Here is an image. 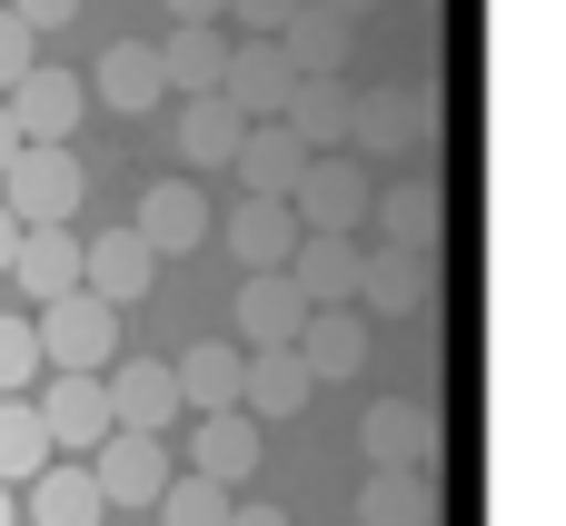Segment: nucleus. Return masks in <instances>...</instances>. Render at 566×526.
<instances>
[{
    "label": "nucleus",
    "instance_id": "13",
    "mask_svg": "<svg viewBox=\"0 0 566 526\" xmlns=\"http://www.w3.org/2000/svg\"><path fill=\"white\" fill-rule=\"evenodd\" d=\"M149 278H159V259H149L129 229H99V239H80V288H90L99 308H129V298H149Z\"/></svg>",
    "mask_w": 566,
    "mask_h": 526
},
{
    "label": "nucleus",
    "instance_id": "16",
    "mask_svg": "<svg viewBox=\"0 0 566 526\" xmlns=\"http://www.w3.org/2000/svg\"><path fill=\"white\" fill-rule=\"evenodd\" d=\"M279 50H289V70H298V80H338V60L358 50V20H348L338 0H308V10L279 30Z\"/></svg>",
    "mask_w": 566,
    "mask_h": 526
},
{
    "label": "nucleus",
    "instance_id": "40",
    "mask_svg": "<svg viewBox=\"0 0 566 526\" xmlns=\"http://www.w3.org/2000/svg\"><path fill=\"white\" fill-rule=\"evenodd\" d=\"M10 159H20V129H10V109H0V169H10Z\"/></svg>",
    "mask_w": 566,
    "mask_h": 526
},
{
    "label": "nucleus",
    "instance_id": "29",
    "mask_svg": "<svg viewBox=\"0 0 566 526\" xmlns=\"http://www.w3.org/2000/svg\"><path fill=\"white\" fill-rule=\"evenodd\" d=\"M239 129H249V119H239L219 90H209V99H179V159H189V169H229Z\"/></svg>",
    "mask_w": 566,
    "mask_h": 526
},
{
    "label": "nucleus",
    "instance_id": "21",
    "mask_svg": "<svg viewBox=\"0 0 566 526\" xmlns=\"http://www.w3.org/2000/svg\"><path fill=\"white\" fill-rule=\"evenodd\" d=\"M229 169L249 179V199H289V189H298V169H308V149H298V139H289L279 119H259V129H239Z\"/></svg>",
    "mask_w": 566,
    "mask_h": 526
},
{
    "label": "nucleus",
    "instance_id": "7",
    "mask_svg": "<svg viewBox=\"0 0 566 526\" xmlns=\"http://www.w3.org/2000/svg\"><path fill=\"white\" fill-rule=\"evenodd\" d=\"M99 408H109V428H129V438H159V428L179 418L169 358H109V368H99Z\"/></svg>",
    "mask_w": 566,
    "mask_h": 526
},
{
    "label": "nucleus",
    "instance_id": "10",
    "mask_svg": "<svg viewBox=\"0 0 566 526\" xmlns=\"http://www.w3.org/2000/svg\"><path fill=\"white\" fill-rule=\"evenodd\" d=\"M30 418H40V438H50V457H90V448L109 438L99 378H50V388L30 398Z\"/></svg>",
    "mask_w": 566,
    "mask_h": 526
},
{
    "label": "nucleus",
    "instance_id": "38",
    "mask_svg": "<svg viewBox=\"0 0 566 526\" xmlns=\"http://www.w3.org/2000/svg\"><path fill=\"white\" fill-rule=\"evenodd\" d=\"M229 526H289V507H269V497H239V507H229Z\"/></svg>",
    "mask_w": 566,
    "mask_h": 526
},
{
    "label": "nucleus",
    "instance_id": "6",
    "mask_svg": "<svg viewBox=\"0 0 566 526\" xmlns=\"http://www.w3.org/2000/svg\"><path fill=\"white\" fill-rule=\"evenodd\" d=\"M289 90H298V70H289V50L279 40H229V70H219V99L259 129V119H289Z\"/></svg>",
    "mask_w": 566,
    "mask_h": 526
},
{
    "label": "nucleus",
    "instance_id": "28",
    "mask_svg": "<svg viewBox=\"0 0 566 526\" xmlns=\"http://www.w3.org/2000/svg\"><path fill=\"white\" fill-rule=\"evenodd\" d=\"M219 70H229V30H169V40H159V80H169L179 99H209Z\"/></svg>",
    "mask_w": 566,
    "mask_h": 526
},
{
    "label": "nucleus",
    "instance_id": "31",
    "mask_svg": "<svg viewBox=\"0 0 566 526\" xmlns=\"http://www.w3.org/2000/svg\"><path fill=\"white\" fill-rule=\"evenodd\" d=\"M50 467V438H40V418H30V398H0V487L20 497L30 477Z\"/></svg>",
    "mask_w": 566,
    "mask_h": 526
},
{
    "label": "nucleus",
    "instance_id": "26",
    "mask_svg": "<svg viewBox=\"0 0 566 526\" xmlns=\"http://www.w3.org/2000/svg\"><path fill=\"white\" fill-rule=\"evenodd\" d=\"M318 388H308V368H298V348H259L249 368H239V408H259V418H298Z\"/></svg>",
    "mask_w": 566,
    "mask_h": 526
},
{
    "label": "nucleus",
    "instance_id": "41",
    "mask_svg": "<svg viewBox=\"0 0 566 526\" xmlns=\"http://www.w3.org/2000/svg\"><path fill=\"white\" fill-rule=\"evenodd\" d=\"M0 526H20V497H10V487H0Z\"/></svg>",
    "mask_w": 566,
    "mask_h": 526
},
{
    "label": "nucleus",
    "instance_id": "22",
    "mask_svg": "<svg viewBox=\"0 0 566 526\" xmlns=\"http://www.w3.org/2000/svg\"><path fill=\"white\" fill-rule=\"evenodd\" d=\"M239 338H199L179 368H169V388H179V408H199V418H219V408H239Z\"/></svg>",
    "mask_w": 566,
    "mask_h": 526
},
{
    "label": "nucleus",
    "instance_id": "4",
    "mask_svg": "<svg viewBox=\"0 0 566 526\" xmlns=\"http://www.w3.org/2000/svg\"><path fill=\"white\" fill-rule=\"evenodd\" d=\"M0 209H10L20 229H70V219H80V159H70V149H20V159L0 169Z\"/></svg>",
    "mask_w": 566,
    "mask_h": 526
},
{
    "label": "nucleus",
    "instance_id": "1",
    "mask_svg": "<svg viewBox=\"0 0 566 526\" xmlns=\"http://www.w3.org/2000/svg\"><path fill=\"white\" fill-rule=\"evenodd\" d=\"M30 338H40V368L50 378H99L119 358V308H99L90 288H70V298H50L30 318Z\"/></svg>",
    "mask_w": 566,
    "mask_h": 526
},
{
    "label": "nucleus",
    "instance_id": "11",
    "mask_svg": "<svg viewBox=\"0 0 566 526\" xmlns=\"http://www.w3.org/2000/svg\"><path fill=\"white\" fill-rule=\"evenodd\" d=\"M129 239H139L149 259H179V249H199V239H209V199H199L189 179H149V199H139V219H129Z\"/></svg>",
    "mask_w": 566,
    "mask_h": 526
},
{
    "label": "nucleus",
    "instance_id": "8",
    "mask_svg": "<svg viewBox=\"0 0 566 526\" xmlns=\"http://www.w3.org/2000/svg\"><path fill=\"white\" fill-rule=\"evenodd\" d=\"M90 487H99V507H159V487H169V448L109 428V438L90 448Z\"/></svg>",
    "mask_w": 566,
    "mask_h": 526
},
{
    "label": "nucleus",
    "instance_id": "15",
    "mask_svg": "<svg viewBox=\"0 0 566 526\" xmlns=\"http://www.w3.org/2000/svg\"><path fill=\"white\" fill-rule=\"evenodd\" d=\"M358 269H368V249H358V239H308V229H298L289 288H298L308 308H358Z\"/></svg>",
    "mask_w": 566,
    "mask_h": 526
},
{
    "label": "nucleus",
    "instance_id": "27",
    "mask_svg": "<svg viewBox=\"0 0 566 526\" xmlns=\"http://www.w3.org/2000/svg\"><path fill=\"white\" fill-rule=\"evenodd\" d=\"M358 526H438V477L368 467V487H358Z\"/></svg>",
    "mask_w": 566,
    "mask_h": 526
},
{
    "label": "nucleus",
    "instance_id": "33",
    "mask_svg": "<svg viewBox=\"0 0 566 526\" xmlns=\"http://www.w3.org/2000/svg\"><path fill=\"white\" fill-rule=\"evenodd\" d=\"M40 388V338H30V318L10 308L0 318V398H30Z\"/></svg>",
    "mask_w": 566,
    "mask_h": 526
},
{
    "label": "nucleus",
    "instance_id": "9",
    "mask_svg": "<svg viewBox=\"0 0 566 526\" xmlns=\"http://www.w3.org/2000/svg\"><path fill=\"white\" fill-rule=\"evenodd\" d=\"M229 328H239V358H259V348H298V328H308V298L289 288V269H279V278H239V308H229Z\"/></svg>",
    "mask_w": 566,
    "mask_h": 526
},
{
    "label": "nucleus",
    "instance_id": "3",
    "mask_svg": "<svg viewBox=\"0 0 566 526\" xmlns=\"http://www.w3.org/2000/svg\"><path fill=\"white\" fill-rule=\"evenodd\" d=\"M0 109H10V129H20V149H70V129H80V109H90V80L30 60V70L0 90Z\"/></svg>",
    "mask_w": 566,
    "mask_h": 526
},
{
    "label": "nucleus",
    "instance_id": "24",
    "mask_svg": "<svg viewBox=\"0 0 566 526\" xmlns=\"http://www.w3.org/2000/svg\"><path fill=\"white\" fill-rule=\"evenodd\" d=\"M348 139H358L368 159L408 149V139H418V90H358V99H348ZM358 149H348V159H358Z\"/></svg>",
    "mask_w": 566,
    "mask_h": 526
},
{
    "label": "nucleus",
    "instance_id": "5",
    "mask_svg": "<svg viewBox=\"0 0 566 526\" xmlns=\"http://www.w3.org/2000/svg\"><path fill=\"white\" fill-rule=\"evenodd\" d=\"M358 448H368V467L438 477V457H448V428H438V408H418V398H378V408L358 418Z\"/></svg>",
    "mask_w": 566,
    "mask_h": 526
},
{
    "label": "nucleus",
    "instance_id": "32",
    "mask_svg": "<svg viewBox=\"0 0 566 526\" xmlns=\"http://www.w3.org/2000/svg\"><path fill=\"white\" fill-rule=\"evenodd\" d=\"M229 487H209V477H169L159 487V526H229Z\"/></svg>",
    "mask_w": 566,
    "mask_h": 526
},
{
    "label": "nucleus",
    "instance_id": "25",
    "mask_svg": "<svg viewBox=\"0 0 566 526\" xmlns=\"http://www.w3.org/2000/svg\"><path fill=\"white\" fill-rule=\"evenodd\" d=\"M428 298V259H408V249H368V269H358V318H408Z\"/></svg>",
    "mask_w": 566,
    "mask_h": 526
},
{
    "label": "nucleus",
    "instance_id": "39",
    "mask_svg": "<svg viewBox=\"0 0 566 526\" xmlns=\"http://www.w3.org/2000/svg\"><path fill=\"white\" fill-rule=\"evenodd\" d=\"M10 249H20V219H10V209H0V269H10Z\"/></svg>",
    "mask_w": 566,
    "mask_h": 526
},
{
    "label": "nucleus",
    "instance_id": "2",
    "mask_svg": "<svg viewBox=\"0 0 566 526\" xmlns=\"http://www.w3.org/2000/svg\"><path fill=\"white\" fill-rule=\"evenodd\" d=\"M368 199H378L368 159L328 149V159H308V169H298V189H289V219H298L308 239H358V229H368Z\"/></svg>",
    "mask_w": 566,
    "mask_h": 526
},
{
    "label": "nucleus",
    "instance_id": "17",
    "mask_svg": "<svg viewBox=\"0 0 566 526\" xmlns=\"http://www.w3.org/2000/svg\"><path fill=\"white\" fill-rule=\"evenodd\" d=\"M298 368H308V388L358 378V368H368V318H358V308H308V328H298Z\"/></svg>",
    "mask_w": 566,
    "mask_h": 526
},
{
    "label": "nucleus",
    "instance_id": "19",
    "mask_svg": "<svg viewBox=\"0 0 566 526\" xmlns=\"http://www.w3.org/2000/svg\"><path fill=\"white\" fill-rule=\"evenodd\" d=\"M10 278H20V298H30V308L70 298V288H80V239H70V229H20Z\"/></svg>",
    "mask_w": 566,
    "mask_h": 526
},
{
    "label": "nucleus",
    "instance_id": "18",
    "mask_svg": "<svg viewBox=\"0 0 566 526\" xmlns=\"http://www.w3.org/2000/svg\"><path fill=\"white\" fill-rule=\"evenodd\" d=\"M229 259H239L249 278H279V269L298 259V219H289V199H249V209L229 219Z\"/></svg>",
    "mask_w": 566,
    "mask_h": 526
},
{
    "label": "nucleus",
    "instance_id": "30",
    "mask_svg": "<svg viewBox=\"0 0 566 526\" xmlns=\"http://www.w3.org/2000/svg\"><path fill=\"white\" fill-rule=\"evenodd\" d=\"M159 90H169V80H159V40H119V50L99 60V99H109V109H159Z\"/></svg>",
    "mask_w": 566,
    "mask_h": 526
},
{
    "label": "nucleus",
    "instance_id": "37",
    "mask_svg": "<svg viewBox=\"0 0 566 526\" xmlns=\"http://www.w3.org/2000/svg\"><path fill=\"white\" fill-rule=\"evenodd\" d=\"M159 10H179L169 30H219V10H229V0H159Z\"/></svg>",
    "mask_w": 566,
    "mask_h": 526
},
{
    "label": "nucleus",
    "instance_id": "14",
    "mask_svg": "<svg viewBox=\"0 0 566 526\" xmlns=\"http://www.w3.org/2000/svg\"><path fill=\"white\" fill-rule=\"evenodd\" d=\"M189 477H209V487H249L259 477V418L249 408H219V418H199V438H189Z\"/></svg>",
    "mask_w": 566,
    "mask_h": 526
},
{
    "label": "nucleus",
    "instance_id": "36",
    "mask_svg": "<svg viewBox=\"0 0 566 526\" xmlns=\"http://www.w3.org/2000/svg\"><path fill=\"white\" fill-rule=\"evenodd\" d=\"M30 60H40V50H30V30H20V20H10V10H0V90H10V80H20V70H30Z\"/></svg>",
    "mask_w": 566,
    "mask_h": 526
},
{
    "label": "nucleus",
    "instance_id": "23",
    "mask_svg": "<svg viewBox=\"0 0 566 526\" xmlns=\"http://www.w3.org/2000/svg\"><path fill=\"white\" fill-rule=\"evenodd\" d=\"M99 487H90V457H50L30 477V526H99Z\"/></svg>",
    "mask_w": 566,
    "mask_h": 526
},
{
    "label": "nucleus",
    "instance_id": "35",
    "mask_svg": "<svg viewBox=\"0 0 566 526\" xmlns=\"http://www.w3.org/2000/svg\"><path fill=\"white\" fill-rule=\"evenodd\" d=\"M0 10H10L30 40H40V30H60V20H80V0H0Z\"/></svg>",
    "mask_w": 566,
    "mask_h": 526
},
{
    "label": "nucleus",
    "instance_id": "34",
    "mask_svg": "<svg viewBox=\"0 0 566 526\" xmlns=\"http://www.w3.org/2000/svg\"><path fill=\"white\" fill-rule=\"evenodd\" d=\"M298 10H308V0H229V10H219V30L239 20V40H279Z\"/></svg>",
    "mask_w": 566,
    "mask_h": 526
},
{
    "label": "nucleus",
    "instance_id": "20",
    "mask_svg": "<svg viewBox=\"0 0 566 526\" xmlns=\"http://www.w3.org/2000/svg\"><path fill=\"white\" fill-rule=\"evenodd\" d=\"M348 99H358L348 80H298V90H289V119H279V129H289L308 159H328V149H348Z\"/></svg>",
    "mask_w": 566,
    "mask_h": 526
},
{
    "label": "nucleus",
    "instance_id": "12",
    "mask_svg": "<svg viewBox=\"0 0 566 526\" xmlns=\"http://www.w3.org/2000/svg\"><path fill=\"white\" fill-rule=\"evenodd\" d=\"M368 219L388 229V249H408V259H428V249L448 239V189H438V179H388V189L368 199Z\"/></svg>",
    "mask_w": 566,
    "mask_h": 526
}]
</instances>
